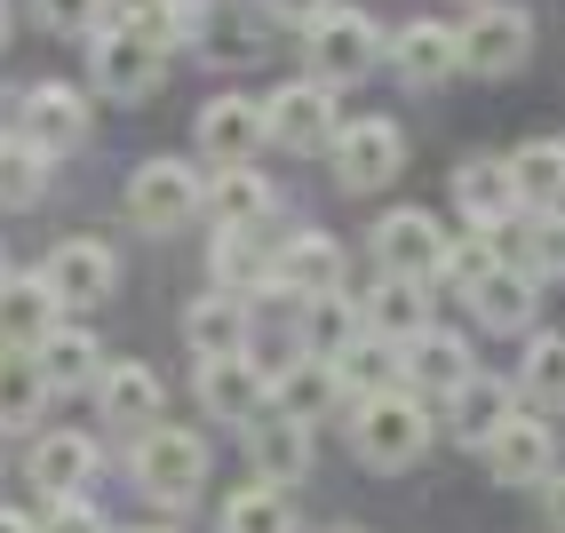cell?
I'll list each match as a JSON object with an SVG mask.
<instances>
[{"mask_svg": "<svg viewBox=\"0 0 565 533\" xmlns=\"http://www.w3.org/2000/svg\"><path fill=\"white\" fill-rule=\"evenodd\" d=\"M430 406L414 398V391H374V398H359V414H351V446H359V462L366 470H406V462H423V446H430Z\"/></svg>", "mask_w": 565, "mask_h": 533, "instance_id": "cell-1", "label": "cell"}, {"mask_svg": "<svg viewBox=\"0 0 565 533\" xmlns=\"http://www.w3.org/2000/svg\"><path fill=\"white\" fill-rule=\"evenodd\" d=\"M128 470H136V486L152 493V502H192L200 478H207V438L200 430H175V423H152L136 438Z\"/></svg>", "mask_w": 565, "mask_h": 533, "instance_id": "cell-2", "label": "cell"}, {"mask_svg": "<svg viewBox=\"0 0 565 533\" xmlns=\"http://www.w3.org/2000/svg\"><path fill=\"white\" fill-rule=\"evenodd\" d=\"M525 49H534V17L510 9V0H478L470 24H455V64L478 72V81H502V72H518Z\"/></svg>", "mask_w": 565, "mask_h": 533, "instance_id": "cell-3", "label": "cell"}, {"mask_svg": "<svg viewBox=\"0 0 565 533\" xmlns=\"http://www.w3.org/2000/svg\"><path fill=\"white\" fill-rule=\"evenodd\" d=\"M446 223L430 207H391L383 223H374V263H383V279H414V287H430L446 271Z\"/></svg>", "mask_w": 565, "mask_h": 533, "instance_id": "cell-4", "label": "cell"}, {"mask_svg": "<svg viewBox=\"0 0 565 533\" xmlns=\"http://www.w3.org/2000/svg\"><path fill=\"white\" fill-rule=\"evenodd\" d=\"M303 49H311V81L319 88H343V81H366V72L383 64V24L359 17V9H327Z\"/></svg>", "mask_w": 565, "mask_h": 533, "instance_id": "cell-5", "label": "cell"}, {"mask_svg": "<svg viewBox=\"0 0 565 533\" xmlns=\"http://www.w3.org/2000/svg\"><path fill=\"white\" fill-rule=\"evenodd\" d=\"M334 136H343V104H334V88L287 81L279 96H263V143H279V151H327Z\"/></svg>", "mask_w": 565, "mask_h": 533, "instance_id": "cell-6", "label": "cell"}, {"mask_svg": "<svg viewBox=\"0 0 565 533\" xmlns=\"http://www.w3.org/2000/svg\"><path fill=\"white\" fill-rule=\"evenodd\" d=\"M200 192H207V183L183 160H143L128 175V223H136V232H183V223L200 215Z\"/></svg>", "mask_w": 565, "mask_h": 533, "instance_id": "cell-7", "label": "cell"}, {"mask_svg": "<svg viewBox=\"0 0 565 533\" xmlns=\"http://www.w3.org/2000/svg\"><path fill=\"white\" fill-rule=\"evenodd\" d=\"M327 168L343 175V192H374L406 168V136L391 120H343V136L327 143Z\"/></svg>", "mask_w": 565, "mask_h": 533, "instance_id": "cell-8", "label": "cell"}, {"mask_svg": "<svg viewBox=\"0 0 565 533\" xmlns=\"http://www.w3.org/2000/svg\"><path fill=\"white\" fill-rule=\"evenodd\" d=\"M160 81H168V49H152L136 24H104L96 32V88L104 96L136 104V96H152Z\"/></svg>", "mask_w": 565, "mask_h": 533, "instance_id": "cell-9", "label": "cell"}, {"mask_svg": "<svg viewBox=\"0 0 565 533\" xmlns=\"http://www.w3.org/2000/svg\"><path fill=\"white\" fill-rule=\"evenodd\" d=\"M41 279L56 295V311H96V302H111V287H120V263H111L104 239H64L41 263Z\"/></svg>", "mask_w": 565, "mask_h": 533, "instance_id": "cell-10", "label": "cell"}, {"mask_svg": "<svg viewBox=\"0 0 565 533\" xmlns=\"http://www.w3.org/2000/svg\"><path fill=\"white\" fill-rule=\"evenodd\" d=\"M183 41H200L215 64H247L263 49V0H183Z\"/></svg>", "mask_w": 565, "mask_h": 533, "instance_id": "cell-11", "label": "cell"}, {"mask_svg": "<svg viewBox=\"0 0 565 533\" xmlns=\"http://www.w3.org/2000/svg\"><path fill=\"white\" fill-rule=\"evenodd\" d=\"M478 454H486V470H494V486H542L557 470V438H550L542 414H510Z\"/></svg>", "mask_w": 565, "mask_h": 533, "instance_id": "cell-12", "label": "cell"}, {"mask_svg": "<svg viewBox=\"0 0 565 533\" xmlns=\"http://www.w3.org/2000/svg\"><path fill=\"white\" fill-rule=\"evenodd\" d=\"M200 406L215 414V423H255L263 406H271V374H263V359H200Z\"/></svg>", "mask_w": 565, "mask_h": 533, "instance_id": "cell-13", "label": "cell"}, {"mask_svg": "<svg viewBox=\"0 0 565 533\" xmlns=\"http://www.w3.org/2000/svg\"><path fill=\"white\" fill-rule=\"evenodd\" d=\"M17 136L56 160V151H72V143L88 136V96L64 88V81H41V88L24 96V111H17Z\"/></svg>", "mask_w": 565, "mask_h": 533, "instance_id": "cell-14", "label": "cell"}, {"mask_svg": "<svg viewBox=\"0 0 565 533\" xmlns=\"http://www.w3.org/2000/svg\"><path fill=\"white\" fill-rule=\"evenodd\" d=\"M398 351H406L398 366H406V391H414V398H423V391H430V398H455L470 374H478V366H470V342L446 334V327H423L414 342H398Z\"/></svg>", "mask_w": 565, "mask_h": 533, "instance_id": "cell-15", "label": "cell"}, {"mask_svg": "<svg viewBox=\"0 0 565 533\" xmlns=\"http://www.w3.org/2000/svg\"><path fill=\"white\" fill-rule=\"evenodd\" d=\"M255 151H263V104H255V96H215V104H200V160L247 168Z\"/></svg>", "mask_w": 565, "mask_h": 533, "instance_id": "cell-16", "label": "cell"}, {"mask_svg": "<svg viewBox=\"0 0 565 533\" xmlns=\"http://www.w3.org/2000/svg\"><path fill=\"white\" fill-rule=\"evenodd\" d=\"M247 454H255V478L263 486H295L311 470V423H295V414H255L247 423Z\"/></svg>", "mask_w": 565, "mask_h": 533, "instance_id": "cell-17", "label": "cell"}, {"mask_svg": "<svg viewBox=\"0 0 565 533\" xmlns=\"http://www.w3.org/2000/svg\"><path fill=\"white\" fill-rule=\"evenodd\" d=\"M271 287L287 295H343V247H334L327 232H295L279 255H271Z\"/></svg>", "mask_w": 565, "mask_h": 533, "instance_id": "cell-18", "label": "cell"}, {"mask_svg": "<svg viewBox=\"0 0 565 533\" xmlns=\"http://www.w3.org/2000/svg\"><path fill=\"white\" fill-rule=\"evenodd\" d=\"M470 311H478V327L518 334V327H534V311H542V279L518 271V263H494V271L470 287Z\"/></svg>", "mask_w": 565, "mask_h": 533, "instance_id": "cell-19", "label": "cell"}, {"mask_svg": "<svg viewBox=\"0 0 565 533\" xmlns=\"http://www.w3.org/2000/svg\"><path fill=\"white\" fill-rule=\"evenodd\" d=\"M334 398H343V383H334V359L295 351V359L271 366V414H295V423H311V414H327Z\"/></svg>", "mask_w": 565, "mask_h": 533, "instance_id": "cell-20", "label": "cell"}, {"mask_svg": "<svg viewBox=\"0 0 565 533\" xmlns=\"http://www.w3.org/2000/svg\"><path fill=\"white\" fill-rule=\"evenodd\" d=\"M49 334H56V295H49V279H41V271H32V279L9 271V287H0V351H41Z\"/></svg>", "mask_w": 565, "mask_h": 533, "instance_id": "cell-21", "label": "cell"}, {"mask_svg": "<svg viewBox=\"0 0 565 533\" xmlns=\"http://www.w3.org/2000/svg\"><path fill=\"white\" fill-rule=\"evenodd\" d=\"M96 406H104V423H120V430H152L160 423V374L152 366H136V359H111L96 374Z\"/></svg>", "mask_w": 565, "mask_h": 533, "instance_id": "cell-22", "label": "cell"}, {"mask_svg": "<svg viewBox=\"0 0 565 533\" xmlns=\"http://www.w3.org/2000/svg\"><path fill=\"white\" fill-rule=\"evenodd\" d=\"M455 200H462V215H470V232H510V223H518L510 160H470V168H455Z\"/></svg>", "mask_w": 565, "mask_h": 533, "instance_id": "cell-23", "label": "cell"}, {"mask_svg": "<svg viewBox=\"0 0 565 533\" xmlns=\"http://www.w3.org/2000/svg\"><path fill=\"white\" fill-rule=\"evenodd\" d=\"M183 342H192V359H239L247 351V302L239 295H200L192 311H183Z\"/></svg>", "mask_w": 565, "mask_h": 533, "instance_id": "cell-24", "label": "cell"}, {"mask_svg": "<svg viewBox=\"0 0 565 533\" xmlns=\"http://www.w3.org/2000/svg\"><path fill=\"white\" fill-rule=\"evenodd\" d=\"M510 414H518V391H510V383H494V374H470V383L446 398V430H455L462 446H486V438L510 423Z\"/></svg>", "mask_w": 565, "mask_h": 533, "instance_id": "cell-25", "label": "cell"}, {"mask_svg": "<svg viewBox=\"0 0 565 533\" xmlns=\"http://www.w3.org/2000/svg\"><path fill=\"white\" fill-rule=\"evenodd\" d=\"M359 327H366L374 342H391V351H398V342H414V334L430 327V295L414 287V279H383V287L359 302Z\"/></svg>", "mask_w": 565, "mask_h": 533, "instance_id": "cell-26", "label": "cell"}, {"mask_svg": "<svg viewBox=\"0 0 565 533\" xmlns=\"http://www.w3.org/2000/svg\"><path fill=\"white\" fill-rule=\"evenodd\" d=\"M391 64H398V81L414 88H438L446 72H455V24H438V17H414L398 41H391Z\"/></svg>", "mask_w": 565, "mask_h": 533, "instance_id": "cell-27", "label": "cell"}, {"mask_svg": "<svg viewBox=\"0 0 565 533\" xmlns=\"http://www.w3.org/2000/svg\"><path fill=\"white\" fill-rule=\"evenodd\" d=\"M200 207L215 215V232H255L263 215H271V183L255 168H215V183L200 192Z\"/></svg>", "mask_w": 565, "mask_h": 533, "instance_id": "cell-28", "label": "cell"}, {"mask_svg": "<svg viewBox=\"0 0 565 533\" xmlns=\"http://www.w3.org/2000/svg\"><path fill=\"white\" fill-rule=\"evenodd\" d=\"M88 470H96V446L81 430H49L41 446H32V486H41L49 502H72V493L88 486Z\"/></svg>", "mask_w": 565, "mask_h": 533, "instance_id": "cell-29", "label": "cell"}, {"mask_svg": "<svg viewBox=\"0 0 565 533\" xmlns=\"http://www.w3.org/2000/svg\"><path fill=\"white\" fill-rule=\"evenodd\" d=\"M32 359H41V383H49V391H81V383H96V374H104V342H96L88 327H56Z\"/></svg>", "mask_w": 565, "mask_h": 533, "instance_id": "cell-30", "label": "cell"}, {"mask_svg": "<svg viewBox=\"0 0 565 533\" xmlns=\"http://www.w3.org/2000/svg\"><path fill=\"white\" fill-rule=\"evenodd\" d=\"M510 192L518 207H565V143H525L518 160H510Z\"/></svg>", "mask_w": 565, "mask_h": 533, "instance_id": "cell-31", "label": "cell"}, {"mask_svg": "<svg viewBox=\"0 0 565 533\" xmlns=\"http://www.w3.org/2000/svg\"><path fill=\"white\" fill-rule=\"evenodd\" d=\"M359 334H366V327H359V302H351V295H311V302H303V351L343 359Z\"/></svg>", "mask_w": 565, "mask_h": 533, "instance_id": "cell-32", "label": "cell"}, {"mask_svg": "<svg viewBox=\"0 0 565 533\" xmlns=\"http://www.w3.org/2000/svg\"><path fill=\"white\" fill-rule=\"evenodd\" d=\"M41 406H49L41 359H32V351H0V423L24 430V423H41Z\"/></svg>", "mask_w": 565, "mask_h": 533, "instance_id": "cell-33", "label": "cell"}, {"mask_svg": "<svg viewBox=\"0 0 565 533\" xmlns=\"http://www.w3.org/2000/svg\"><path fill=\"white\" fill-rule=\"evenodd\" d=\"M518 391L534 398L542 414H565V334H534L518 359Z\"/></svg>", "mask_w": 565, "mask_h": 533, "instance_id": "cell-34", "label": "cell"}, {"mask_svg": "<svg viewBox=\"0 0 565 533\" xmlns=\"http://www.w3.org/2000/svg\"><path fill=\"white\" fill-rule=\"evenodd\" d=\"M502 263H518V271H534V279H565V207L518 223V247Z\"/></svg>", "mask_w": 565, "mask_h": 533, "instance_id": "cell-35", "label": "cell"}, {"mask_svg": "<svg viewBox=\"0 0 565 533\" xmlns=\"http://www.w3.org/2000/svg\"><path fill=\"white\" fill-rule=\"evenodd\" d=\"M223 533H295V510H287V493L279 486H239L232 502H223Z\"/></svg>", "mask_w": 565, "mask_h": 533, "instance_id": "cell-36", "label": "cell"}, {"mask_svg": "<svg viewBox=\"0 0 565 533\" xmlns=\"http://www.w3.org/2000/svg\"><path fill=\"white\" fill-rule=\"evenodd\" d=\"M49 192V151H32L24 136H0V207H32Z\"/></svg>", "mask_w": 565, "mask_h": 533, "instance_id": "cell-37", "label": "cell"}, {"mask_svg": "<svg viewBox=\"0 0 565 533\" xmlns=\"http://www.w3.org/2000/svg\"><path fill=\"white\" fill-rule=\"evenodd\" d=\"M391 374H398V351L391 342H374V334H359L343 359H334V383H343L351 398H374V391H391Z\"/></svg>", "mask_w": 565, "mask_h": 533, "instance_id": "cell-38", "label": "cell"}, {"mask_svg": "<svg viewBox=\"0 0 565 533\" xmlns=\"http://www.w3.org/2000/svg\"><path fill=\"white\" fill-rule=\"evenodd\" d=\"M494 263H502V255H494V239H486V232H462L455 247H446V271H438V279H455V287L470 295L486 271H494Z\"/></svg>", "mask_w": 565, "mask_h": 533, "instance_id": "cell-39", "label": "cell"}, {"mask_svg": "<svg viewBox=\"0 0 565 533\" xmlns=\"http://www.w3.org/2000/svg\"><path fill=\"white\" fill-rule=\"evenodd\" d=\"M215 279H223V295H239L247 279H263V255H255V232H223V239H215Z\"/></svg>", "mask_w": 565, "mask_h": 533, "instance_id": "cell-40", "label": "cell"}, {"mask_svg": "<svg viewBox=\"0 0 565 533\" xmlns=\"http://www.w3.org/2000/svg\"><path fill=\"white\" fill-rule=\"evenodd\" d=\"M32 17H41L49 32H104L111 0H32Z\"/></svg>", "mask_w": 565, "mask_h": 533, "instance_id": "cell-41", "label": "cell"}, {"mask_svg": "<svg viewBox=\"0 0 565 533\" xmlns=\"http://www.w3.org/2000/svg\"><path fill=\"white\" fill-rule=\"evenodd\" d=\"M41 533H111L88 502H81V493H72V502H49V518H41Z\"/></svg>", "mask_w": 565, "mask_h": 533, "instance_id": "cell-42", "label": "cell"}, {"mask_svg": "<svg viewBox=\"0 0 565 533\" xmlns=\"http://www.w3.org/2000/svg\"><path fill=\"white\" fill-rule=\"evenodd\" d=\"M327 9H334V0H263V17H279V24H303V32H311Z\"/></svg>", "mask_w": 565, "mask_h": 533, "instance_id": "cell-43", "label": "cell"}, {"mask_svg": "<svg viewBox=\"0 0 565 533\" xmlns=\"http://www.w3.org/2000/svg\"><path fill=\"white\" fill-rule=\"evenodd\" d=\"M542 510H550V525L565 533V470H550V478H542Z\"/></svg>", "mask_w": 565, "mask_h": 533, "instance_id": "cell-44", "label": "cell"}, {"mask_svg": "<svg viewBox=\"0 0 565 533\" xmlns=\"http://www.w3.org/2000/svg\"><path fill=\"white\" fill-rule=\"evenodd\" d=\"M160 9H175V0H111V17H120V24H136V17H160Z\"/></svg>", "mask_w": 565, "mask_h": 533, "instance_id": "cell-45", "label": "cell"}, {"mask_svg": "<svg viewBox=\"0 0 565 533\" xmlns=\"http://www.w3.org/2000/svg\"><path fill=\"white\" fill-rule=\"evenodd\" d=\"M0 533H41L32 518H17V510H0Z\"/></svg>", "mask_w": 565, "mask_h": 533, "instance_id": "cell-46", "label": "cell"}, {"mask_svg": "<svg viewBox=\"0 0 565 533\" xmlns=\"http://www.w3.org/2000/svg\"><path fill=\"white\" fill-rule=\"evenodd\" d=\"M0 49H9V0H0Z\"/></svg>", "mask_w": 565, "mask_h": 533, "instance_id": "cell-47", "label": "cell"}, {"mask_svg": "<svg viewBox=\"0 0 565 533\" xmlns=\"http://www.w3.org/2000/svg\"><path fill=\"white\" fill-rule=\"evenodd\" d=\"M0 287H9V255H0Z\"/></svg>", "mask_w": 565, "mask_h": 533, "instance_id": "cell-48", "label": "cell"}, {"mask_svg": "<svg viewBox=\"0 0 565 533\" xmlns=\"http://www.w3.org/2000/svg\"><path fill=\"white\" fill-rule=\"evenodd\" d=\"M334 533H359V525H334Z\"/></svg>", "mask_w": 565, "mask_h": 533, "instance_id": "cell-49", "label": "cell"}, {"mask_svg": "<svg viewBox=\"0 0 565 533\" xmlns=\"http://www.w3.org/2000/svg\"><path fill=\"white\" fill-rule=\"evenodd\" d=\"M143 533H168V525H143Z\"/></svg>", "mask_w": 565, "mask_h": 533, "instance_id": "cell-50", "label": "cell"}]
</instances>
